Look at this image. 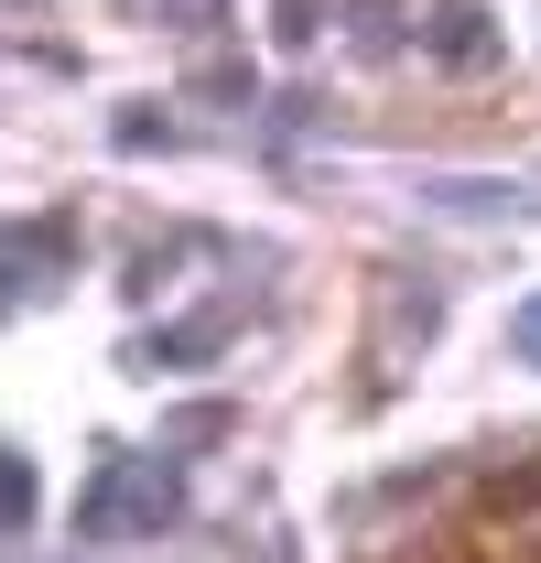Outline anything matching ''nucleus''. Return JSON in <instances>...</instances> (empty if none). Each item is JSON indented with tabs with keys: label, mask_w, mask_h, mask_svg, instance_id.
Returning a JSON list of instances; mask_svg holds the SVG:
<instances>
[{
	"label": "nucleus",
	"mask_w": 541,
	"mask_h": 563,
	"mask_svg": "<svg viewBox=\"0 0 541 563\" xmlns=\"http://www.w3.org/2000/svg\"><path fill=\"white\" fill-rule=\"evenodd\" d=\"M33 509V488H22V455H0V520H22Z\"/></svg>",
	"instance_id": "f257e3e1"
},
{
	"label": "nucleus",
	"mask_w": 541,
	"mask_h": 563,
	"mask_svg": "<svg viewBox=\"0 0 541 563\" xmlns=\"http://www.w3.org/2000/svg\"><path fill=\"white\" fill-rule=\"evenodd\" d=\"M281 33L303 44V33H314V0H281Z\"/></svg>",
	"instance_id": "f03ea898"
},
{
	"label": "nucleus",
	"mask_w": 541,
	"mask_h": 563,
	"mask_svg": "<svg viewBox=\"0 0 541 563\" xmlns=\"http://www.w3.org/2000/svg\"><path fill=\"white\" fill-rule=\"evenodd\" d=\"M520 347H531V357H541V314H531V325H520Z\"/></svg>",
	"instance_id": "7ed1b4c3"
}]
</instances>
